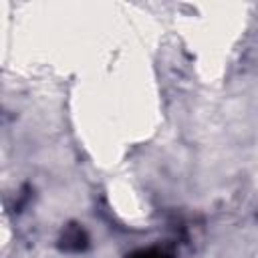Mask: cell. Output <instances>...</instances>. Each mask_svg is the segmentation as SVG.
<instances>
[{"mask_svg":"<svg viewBox=\"0 0 258 258\" xmlns=\"http://www.w3.org/2000/svg\"><path fill=\"white\" fill-rule=\"evenodd\" d=\"M87 244H89V238L81 226H69L60 238V248L67 252H81L87 248Z\"/></svg>","mask_w":258,"mask_h":258,"instance_id":"6da1fadb","label":"cell"},{"mask_svg":"<svg viewBox=\"0 0 258 258\" xmlns=\"http://www.w3.org/2000/svg\"><path fill=\"white\" fill-rule=\"evenodd\" d=\"M131 258H169V256H165L159 250H141V252H135Z\"/></svg>","mask_w":258,"mask_h":258,"instance_id":"7a4b0ae2","label":"cell"}]
</instances>
